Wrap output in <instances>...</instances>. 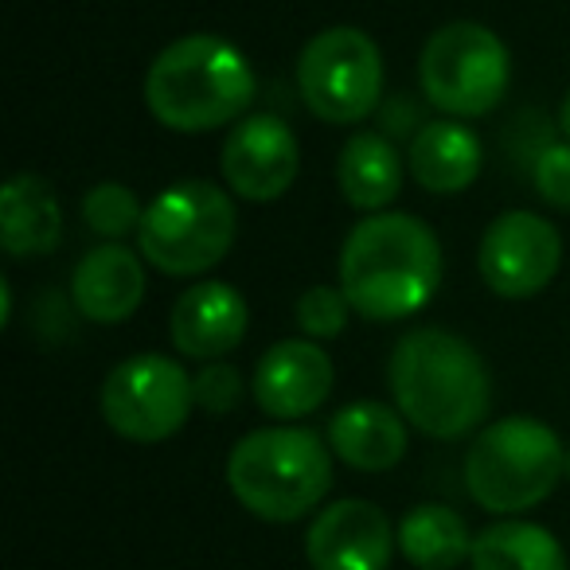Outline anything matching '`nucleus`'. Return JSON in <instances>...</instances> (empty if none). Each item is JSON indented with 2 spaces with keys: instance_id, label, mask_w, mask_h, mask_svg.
Returning a JSON list of instances; mask_svg holds the SVG:
<instances>
[{
  "instance_id": "obj_1",
  "label": "nucleus",
  "mask_w": 570,
  "mask_h": 570,
  "mask_svg": "<svg viewBox=\"0 0 570 570\" xmlns=\"http://www.w3.org/2000/svg\"><path fill=\"white\" fill-rule=\"evenodd\" d=\"M442 285L438 235L406 212L360 219L341 246V289L364 321L414 317Z\"/></svg>"
},
{
  "instance_id": "obj_2",
  "label": "nucleus",
  "mask_w": 570,
  "mask_h": 570,
  "mask_svg": "<svg viewBox=\"0 0 570 570\" xmlns=\"http://www.w3.org/2000/svg\"><path fill=\"white\" fill-rule=\"evenodd\" d=\"M391 395L403 419L430 438H465L489 414L492 375L481 352L450 328H414L387 364Z\"/></svg>"
},
{
  "instance_id": "obj_3",
  "label": "nucleus",
  "mask_w": 570,
  "mask_h": 570,
  "mask_svg": "<svg viewBox=\"0 0 570 570\" xmlns=\"http://www.w3.org/2000/svg\"><path fill=\"white\" fill-rule=\"evenodd\" d=\"M258 95L246 56L219 36H184L168 43L145 75V106L173 134H212L243 121Z\"/></svg>"
},
{
  "instance_id": "obj_4",
  "label": "nucleus",
  "mask_w": 570,
  "mask_h": 570,
  "mask_svg": "<svg viewBox=\"0 0 570 570\" xmlns=\"http://www.w3.org/2000/svg\"><path fill=\"white\" fill-rule=\"evenodd\" d=\"M227 484L250 515L294 523L333 489V453L305 426L254 430L230 450Z\"/></svg>"
},
{
  "instance_id": "obj_5",
  "label": "nucleus",
  "mask_w": 570,
  "mask_h": 570,
  "mask_svg": "<svg viewBox=\"0 0 570 570\" xmlns=\"http://www.w3.org/2000/svg\"><path fill=\"white\" fill-rule=\"evenodd\" d=\"M562 476H567V450L559 434L528 414L484 426L465 453L469 497L497 515L543 504Z\"/></svg>"
},
{
  "instance_id": "obj_6",
  "label": "nucleus",
  "mask_w": 570,
  "mask_h": 570,
  "mask_svg": "<svg viewBox=\"0 0 570 570\" xmlns=\"http://www.w3.org/2000/svg\"><path fill=\"white\" fill-rule=\"evenodd\" d=\"M238 215L212 180H176L145 207L137 243L149 266L168 277H199L230 254Z\"/></svg>"
},
{
  "instance_id": "obj_7",
  "label": "nucleus",
  "mask_w": 570,
  "mask_h": 570,
  "mask_svg": "<svg viewBox=\"0 0 570 570\" xmlns=\"http://www.w3.org/2000/svg\"><path fill=\"white\" fill-rule=\"evenodd\" d=\"M512 59L492 28L476 20H453L426 40L419 59V82L426 98L450 118H484L508 95Z\"/></svg>"
},
{
  "instance_id": "obj_8",
  "label": "nucleus",
  "mask_w": 570,
  "mask_h": 570,
  "mask_svg": "<svg viewBox=\"0 0 570 570\" xmlns=\"http://www.w3.org/2000/svg\"><path fill=\"white\" fill-rule=\"evenodd\" d=\"M297 90L313 118L328 126H356L380 106L383 56L380 43L360 28H325L302 48Z\"/></svg>"
},
{
  "instance_id": "obj_9",
  "label": "nucleus",
  "mask_w": 570,
  "mask_h": 570,
  "mask_svg": "<svg viewBox=\"0 0 570 570\" xmlns=\"http://www.w3.org/2000/svg\"><path fill=\"white\" fill-rule=\"evenodd\" d=\"M191 406H196V387L188 372L160 352L121 360L102 383V419L126 442H168L184 430Z\"/></svg>"
},
{
  "instance_id": "obj_10",
  "label": "nucleus",
  "mask_w": 570,
  "mask_h": 570,
  "mask_svg": "<svg viewBox=\"0 0 570 570\" xmlns=\"http://www.w3.org/2000/svg\"><path fill=\"white\" fill-rule=\"evenodd\" d=\"M476 266L492 294L504 302H523L554 282L562 266V235L543 215L504 212L484 230Z\"/></svg>"
},
{
  "instance_id": "obj_11",
  "label": "nucleus",
  "mask_w": 570,
  "mask_h": 570,
  "mask_svg": "<svg viewBox=\"0 0 570 570\" xmlns=\"http://www.w3.org/2000/svg\"><path fill=\"white\" fill-rule=\"evenodd\" d=\"M223 184L235 196L250 204H269L294 188L297 168H302V149H297L294 129L274 114H250L235 121L219 153Z\"/></svg>"
},
{
  "instance_id": "obj_12",
  "label": "nucleus",
  "mask_w": 570,
  "mask_h": 570,
  "mask_svg": "<svg viewBox=\"0 0 570 570\" xmlns=\"http://www.w3.org/2000/svg\"><path fill=\"white\" fill-rule=\"evenodd\" d=\"M395 547L399 535L372 500H336L305 535L313 570H387Z\"/></svg>"
},
{
  "instance_id": "obj_13",
  "label": "nucleus",
  "mask_w": 570,
  "mask_h": 570,
  "mask_svg": "<svg viewBox=\"0 0 570 570\" xmlns=\"http://www.w3.org/2000/svg\"><path fill=\"white\" fill-rule=\"evenodd\" d=\"M333 360L317 341H282L254 367V403L269 419H305L333 395Z\"/></svg>"
},
{
  "instance_id": "obj_14",
  "label": "nucleus",
  "mask_w": 570,
  "mask_h": 570,
  "mask_svg": "<svg viewBox=\"0 0 570 570\" xmlns=\"http://www.w3.org/2000/svg\"><path fill=\"white\" fill-rule=\"evenodd\" d=\"M250 305L227 282H196L173 309V344L191 360H219L243 344Z\"/></svg>"
},
{
  "instance_id": "obj_15",
  "label": "nucleus",
  "mask_w": 570,
  "mask_h": 570,
  "mask_svg": "<svg viewBox=\"0 0 570 570\" xmlns=\"http://www.w3.org/2000/svg\"><path fill=\"white\" fill-rule=\"evenodd\" d=\"M71 302L95 325H121L145 302V269L129 246L106 243L82 254L71 274Z\"/></svg>"
},
{
  "instance_id": "obj_16",
  "label": "nucleus",
  "mask_w": 570,
  "mask_h": 570,
  "mask_svg": "<svg viewBox=\"0 0 570 570\" xmlns=\"http://www.w3.org/2000/svg\"><path fill=\"white\" fill-rule=\"evenodd\" d=\"M328 445L344 465L360 473H387L406 458V419L395 406L360 399L333 414Z\"/></svg>"
},
{
  "instance_id": "obj_17",
  "label": "nucleus",
  "mask_w": 570,
  "mask_h": 570,
  "mask_svg": "<svg viewBox=\"0 0 570 570\" xmlns=\"http://www.w3.org/2000/svg\"><path fill=\"white\" fill-rule=\"evenodd\" d=\"M63 238V207L43 176L17 173L0 188V243L12 258H40Z\"/></svg>"
},
{
  "instance_id": "obj_18",
  "label": "nucleus",
  "mask_w": 570,
  "mask_h": 570,
  "mask_svg": "<svg viewBox=\"0 0 570 570\" xmlns=\"http://www.w3.org/2000/svg\"><path fill=\"white\" fill-rule=\"evenodd\" d=\"M481 137L461 121H426L406 149L414 184L434 196H458L481 176Z\"/></svg>"
},
{
  "instance_id": "obj_19",
  "label": "nucleus",
  "mask_w": 570,
  "mask_h": 570,
  "mask_svg": "<svg viewBox=\"0 0 570 570\" xmlns=\"http://www.w3.org/2000/svg\"><path fill=\"white\" fill-rule=\"evenodd\" d=\"M403 157L383 134H356L344 141L341 160H336V184L341 196L348 199L356 212L380 215L395 196L403 191Z\"/></svg>"
},
{
  "instance_id": "obj_20",
  "label": "nucleus",
  "mask_w": 570,
  "mask_h": 570,
  "mask_svg": "<svg viewBox=\"0 0 570 570\" xmlns=\"http://www.w3.org/2000/svg\"><path fill=\"white\" fill-rule=\"evenodd\" d=\"M399 551L419 570H458L473 554L469 523L445 504H419L399 523Z\"/></svg>"
},
{
  "instance_id": "obj_21",
  "label": "nucleus",
  "mask_w": 570,
  "mask_h": 570,
  "mask_svg": "<svg viewBox=\"0 0 570 570\" xmlns=\"http://www.w3.org/2000/svg\"><path fill=\"white\" fill-rule=\"evenodd\" d=\"M473 570H567V551L547 528L500 520L473 539Z\"/></svg>"
},
{
  "instance_id": "obj_22",
  "label": "nucleus",
  "mask_w": 570,
  "mask_h": 570,
  "mask_svg": "<svg viewBox=\"0 0 570 570\" xmlns=\"http://www.w3.org/2000/svg\"><path fill=\"white\" fill-rule=\"evenodd\" d=\"M82 219L95 235L118 243L129 230H141L145 207L137 204V196L118 180H102L82 196Z\"/></svg>"
},
{
  "instance_id": "obj_23",
  "label": "nucleus",
  "mask_w": 570,
  "mask_h": 570,
  "mask_svg": "<svg viewBox=\"0 0 570 570\" xmlns=\"http://www.w3.org/2000/svg\"><path fill=\"white\" fill-rule=\"evenodd\" d=\"M352 302L344 297L341 285H313L297 302V328L305 341H336L348 325Z\"/></svg>"
},
{
  "instance_id": "obj_24",
  "label": "nucleus",
  "mask_w": 570,
  "mask_h": 570,
  "mask_svg": "<svg viewBox=\"0 0 570 570\" xmlns=\"http://www.w3.org/2000/svg\"><path fill=\"white\" fill-rule=\"evenodd\" d=\"M531 180L535 191L559 212H570V141L567 145H547L531 165Z\"/></svg>"
},
{
  "instance_id": "obj_25",
  "label": "nucleus",
  "mask_w": 570,
  "mask_h": 570,
  "mask_svg": "<svg viewBox=\"0 0 570 570\" xmlns=\"http://www.w3.org/2000/svg\"><path fill=\"white\" fill-rule=\"evenodd\" d=\"M191 387H196V406H204L207 414H230L243 399V375L230 364H207L191 380Z\"/></svg>"
},
{
  "instance_id": "obj_26",
  "label": "nucleus",
  "mask_w": 570,
  "mask_h": 570,
  "mask_svg": "<svg viewBox=\"0 0 570 570\" xmlns=\"http://www.w3.org/2000/svg\"><path fill=\"white\" fill-rule=\"evenodd\" d=\"M559 126H562V134L570 137V90H567V98H562V106H559Z\"/></svg>"
},
{
  "instance_id": "obj_27",
  "label": "nucleus",
  "mask_w": 570,
  "mask_h": 570,
  "mask_svg": "<svg viewBox=\"0 0 570 570\" xmlns=\"http://www.w3.org/2000/svg\"><path fill=\"white\" fill-rule=\"evenodd\" d=\"M567 481H570V445H567Z\"/></svg>"
}]
</instances>
